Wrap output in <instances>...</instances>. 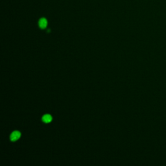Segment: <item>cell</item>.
<instances>
[{
  "label": "cell",
  "mask_w": 166,
  "mask_h": 166,
  "mask_svg": "<svg viewBox=\"0 0 166 166\" xmlns=\"http://www.w3.org/2000/svg\"><path fill=\"white\" fill-rule=\"evenodd\" d=\"M21 136V133L19 131H14L11 135L10 136V140L12 142H15L17 140H18L20 138V137Z\"/></svg>",
  "instance_id": "1"
},
{
  "label": "cell",
  "mask_w": 166,
  "mask_h": 166,
  "mask_svg": "<svg viewBox=\"0 0 166 166\" xmlns=\"http://www.w3.org/2000/svg\"><path fill=\"white\" fill-rule=\"evenodd\" d=\"M39 26L40 27L42 28V29H44V28L46 27V26L47 25V21L46 20L45 18L41 19L39 21Z\"/></svg>",
  "instance_id": "2"
},
{
  "label": "cell",
  "mask_w": 166,
  "mask_h": 166,
  "mask_svg": "<svg viewBox=\"0 0 166 166\" xmlns=\"http://www.w3.org/2000/svg\"><path fill=\"white\" fill-rule=\"evenodd\" d=\"M52 119H53V118L49 114H46L42 117V121L44 123H49L50 121H51Z\"/></svg>",
  "instance_id": "3"
}]
</instances>
